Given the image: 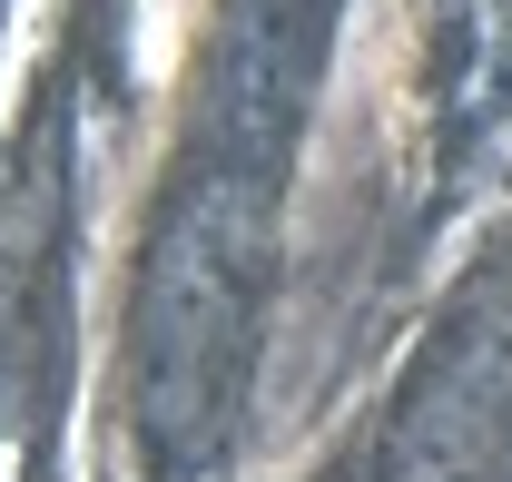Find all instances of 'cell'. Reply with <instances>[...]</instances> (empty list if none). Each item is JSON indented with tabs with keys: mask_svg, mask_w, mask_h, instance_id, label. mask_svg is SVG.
<instances>
[{
	"mask_svg": "<svg viewBox=\"0 0 512 482\" xmlns=\"http://www.w3.org/2000/svg\"><path fill=\"white\" fill-rule=\"evenodd\" d=\"M384 482H512V276H473L444 335L424 345L394 433Z\"/></svg>",
	"mask_w": 512,
	"mask_h": 482,
	"instance_id": "1",
	"label": "cell"
}]
</instances>
